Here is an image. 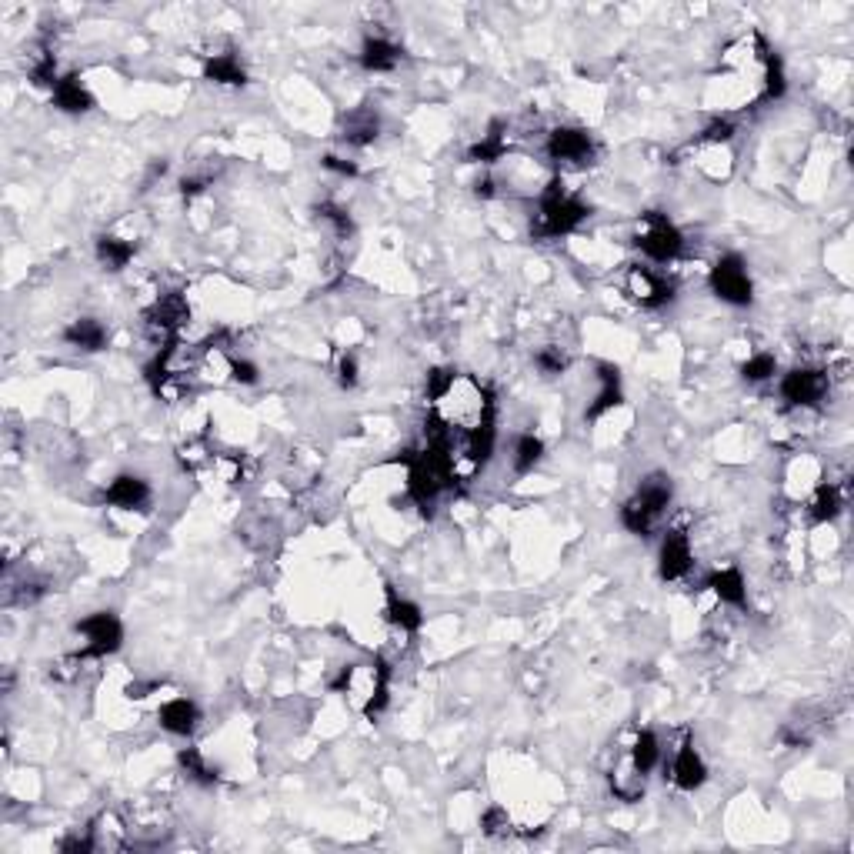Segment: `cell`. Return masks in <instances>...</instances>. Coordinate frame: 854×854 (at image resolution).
Here are the masks:
<instances>
[{"label":"cell","mask_w":854,"mask_h":854,"mask_svg":"<svg viewBox=\"0 0 854 854\" xmlns=\"http://www.w3.org/2000/svg\"><path fill=\"white\" fill-rule=\"evenodd\" d=\"M591 207L574 197L568 187L561 184V177H551L538 194V214L531 221V237L534 241H554V237H568L588 221Z\"/></svg>","instance_id":"2"},{"label":"cell","mask_w":854,"mask_h":854,"mask_svg":"<svg viewBox=\"0 0 854 854\" xmlns=\"http://www.w3.org/2000/svg\"><path fill=\"white\" fill-rule=\"evenodd\" d=\"M704 588H708L721 604H731V608H748V584H744L741 568H734V564L714 568L708 574V581H704Z\"/></svg>","instance_id":"15"},{"label":"cell","mask_w":854,"mask_h":854,"mask_svg":"<svg viewBox=\"0 0 854 854\" xmlns=\"http://www.w3.org/2000/svg\"><path fill=\"white\" fill-rule=\"evenodd\" d=\"M734 131H738V127H734V121L731 117H714V121L704 127V134H701V144H714V147H728L731 144V137H734Z\"/></svg>","instance_id":"34"},{"label":"cell","mask_w":854,"mask_h":854,"mask_svg":"<svg viewBox=\"0 0 854 854\" xmlns=\"http://www.w3.org/2000/svg\"><path fill=\"white\" fill-rule=\"evenodd\" d=\"M534 364H538L541 371L548 374V377H554V374L568 371V364H571V361H568V354H564L558 344H551V347H541V351L534 354Z\"/></svg>","instance_id":"33"},{"label":"cell","mask_w":854,"mask_h":854,"mask_svg":"<svg viewBox=\"0 0 854 854\" xmlns=\"http://www.w3.org/2000/svg\"><path fill=\"white\" fill-rule=\"evenodd\" d=\"M134 241H124V237H114V234H104L101 241H97V257H101V264L107 267V271H124L127 264L134 261Z\"/></svg>","instance_id":"27"},{"label":"cell","mask_w":854,"mask_h":854,"mask_svg":"<svg viewBox=\"0 0 854 854\" xmlns=\"http://www.w3.org/2000/svg\"><path fill=\"white\" fill-rule=\"evenodd\" d=\"M474 194L484 197V201H488V197H494V181H491V177H484V181L474 184Z\"/></svg>","instance_id":"39"},{"label":"cell","mask_w":854,"mask_h":854,"mask_svg":"<svg viewBox=\"0 0 854 854\" xmlns=\"http://www.w3.org/2000/svg\"><path fill=\"white\" fill-rule=\"evenodd\" d=\"M204 77H207V81H214V84H224V87H244V84H247L244 64L237 61L234 54H214V57H207Z\"/></svg>","instance_id":"25"},{"label":"cell","mask_w":854,"mask_h":854,"mask_svg":"<svg viewBox=\"0 0 854 854\" xmlns=\"http://www.w3.org/2000/svg\"><path fill=\"white\" fill-rule=\"evenodd\" d=\"M481 828H484V834H488V838H504V834H511V818H508V811L494 804V808L484 811Z\"/></svg>","instance_id":"35"},{"label":"cell","mask_w":854,"mask_h":854,"mask_svg":"<svg viewBox=\"0 0 854 854\" xmlns=\"http://www.w3.org/2000/svg\"><path fill=\"white\" fill-rule=\"evenodd\" d=\"M631 501L641 504V508L648 511L654 521H661L664 511H668L671 501H674V484H671L668 474L654 471V474H648V478L638 484V491L631 494Z\"/></svg>","instance_id":"14"},{"label":"cell","mask_w":854,"mask_h":854,"mask_svg":"<svg viewBox=\"0 0 854 854\" xmlns=\"http://www.w3.org/2000/svg\"><path fill=\"white\" fill-rule=\"evenodd\" d=\"M504 151H508V137H504V124H501V121H494V124L488 127V134H484L481 141L474 144L471 151H468V161H471V164H498L501 157H504Z\"/></svg>","instance_id":"26"},{"label":"cell","mask_w":854,"mask_h":854,"mask_svg":"<svg viewBox=\"0 0 854 854\" xmlns=\"http://www.w3.org/2000/svg\"><path fill=\"white\" fill-rule=\"evenodd\" d=\"M774 374H778V361H774V354H751L748 361L741 364V377L748 384H764V381H771Z\"/></svg>","instance_id":"31"},{"label":"cell","mask_w":854,"mask_h":854,"mask_svg":"<svg viewBox=\"0 0 854 854\" xmlns=\"http://www.w3.org/2000/svg\"><path fill=\"white\" fill-rule=\"evenodd\" d=\"M337 384L341 387L357 384V357L354 354H337Z\"/></svg>","instance_id":"37"},{"label":"cell","mask_w":854,"mask_h":854,"mask_svg":"<svg viewBox=\"0 0 854 854\" xmlns=\"http://www.w3.org/2000/svg\"><path fill=\"white\" fill-rule=\"evenodd\" d=\"M634 247L654 264H671V261H678L684 251V234L678 231V224H674L668 214L648 211V214H641Z\"/></svg>","instance_id":"4"},{"label":"cell","mask_w":854,"mask_h":854,"mask_svg":"<svg viewBox=\"0 0 854 854\" xmlns=\"http://www.w3.org/2000/svg\"><path fill=\"white\" fill-rule=\"evenodd\" d=\"M397 61H401V47H397L394 41H387V37H381V34L367 37L364 47H361V67L371 74L394 71Z\"/></svg>","instance_id":"22"},{"label":"cell","mask_w":854,"mask_h":854,"mask_svg":"<svg viewBox=\"0 0 854 854\" xmlns=\"http://www.w3.org/2000/svg\"><path fill=\"white\" fill-rule=\"evenodd\" d=\"M544 458V441L538 438V434H521L518 441H514V471L518 474H528L541 464Z\"/></svg>","instance_id":"30"},{"label":"cell","mask_w":854,"mask_h":854,"mask_svg":"<svg viewBox=\"0 0 854 854\" xmlns=\"http://www.w3.org/2000/svg\"><path fill=\"white\" fill-rule=\"evenodd\" d=\"M51 97H54V104L61 107L64 114H87V111H91V107H94L91 91H87L81 77H74V74L61 77V81L54 84Z\"/></svg>","instance_id":"23"},{"label":"cell","mask_w":854,"mask_h":854,"mask_svg":"<svg viewBox=\"0 0 854 854\" xmlns=\"http://www.w3.org/2000/svg\"><path fill=\"white\" fill-rule=\"evenodd\" d=\"M324 167H327V171H334V174H341V177H354V174H357V164H354V161H344V157H337V154H327V157H324Z\"/></svg>","instance_id":"38"},{"label":"cell","mask_w":854,"mask_h":854,"mask_svg":"<svg viewBox=\"0 0 854 854\" xmlns=\"http://www.w3.org/2000/svg\"><path fill=\"white\" fill-rule=\"evenodd\" d=\"M691 568H694L691 538L678 528L668 531L661 541V551H658V574L664 581H681V578H688Z\"/></svg>","instance_id":"10"},{"label":"cell","mask_w":854,"mask_h":854,"mask_svg":"<svg viewBox=\"0 0 854 854\" xmlns=\"http://www.w3.org/2000/svg\"><path fill=\"white\" fill-rule=\"evenodd\" d=\"M257 364L254 361H247V357H237V354H231V381H237V384H257Z\"/></svg>","instance_id":"36"},{"label":"cell","mask_w":854,"mask_h":854,"mask_svg":"<svg viewBox=\"0 0 854 854\" xmlns=\"http://www.w3.org/2000/svg\"><path fill=\"white\" fill-rule=\"evenodd\" d=\"M317 217H321L324 224H331L337 237H351L354 234V221H351V214H347L344 207L321 204V207H317Z\"/></svg>","instance_id":"32"},{"label":"cell","mask_w":854,"mask_h":854,"mask_svg":"<svg viewBox=\"0 0 854 854\" xmlns=\"http://www.w3.org/2000/svg\"><path fill=\"white\" fill-rule=\"evenodd\" d=\"M387 681H391V671H387V664L381 658L357 661L341 671V678L334 681V691L344 694L347 704L357 714L374 721L387 704Z\"/></svg>","instance_id":"3"},{"label":"cell","mask_w":854,"mask_h":854,"mask_svg":"<svg viewBox=\"0 0 854 854\" xmlns=\"http://www.w3.org/2000/svg\"><path fill=\"white\" fill-rule=\"evenodd\" d=\"M598 394H594V401L588 404V411H584V421H598L601 414L614 411L621 401H624V391H621V371L614 364H598Z\"/></svg>","instance_id":"16"},{"label":"cell","mask_w":854,"mask_h":854,"mask_svg":"<svg viewBox=\"0 0 854 854\" xmlns=\"http://www.w3.org/2000/svg\"><path fill=\"white\" fill-rule=\"evenodd\" d=\"M671 781L678 784L681 791H698L704 781H708V764L694 748L691 738H684L674 751V761H671Z\"/></svg>","instance_id":"12"},{"label":"cell","mask_w":854,"mask_h":854,"mask_svg":"<svg viewBox=\"0 0 854 854\" xmlns=\"http://www.w3.org/2000/svg\"><path fill=\"white\" fill-rule=\"evenodd\" d=\"M431 414L454 434H471L494 421V397L474 374L451 371L448 384L431 397Z\"/></svg>","instance_id":"1"},{"label":"cell","mask_w":854,"mask_h":854,"mask_svg":"<svg viewBox=\"0 0 854 854\" xmlns=\"http://www.w3.org/2000/svg\"><path fill=\"white\" fill-rule=\"evenodd\" d=\"M711 291L721 297L724 304H734V307H748L754 301V284H751V274H748V264L741 261L738 254H724L714 261L711 267Z\"/></svg>","instance_id":"5"},{"label":"cell","mask_w":854,"mask_h":854,"mask_svg":"<svg viewBox=\"0 0 854 854\" xmlns=\"http://www.w3.org/2000/svg\"><path fill=\"white\" fill-rule=\"evenodd\" d=\"M77 634L84 638L81 658H107L124 644V624L111 611H94L77 624Z\"/></svg>","instance_id":"6"},{"label":"cell","mask_w":854,"mask_h":854,"mask_svg":"<svg viewBox=\"0 0 854 854\" xmlns=\"http://www.w3.org/2000/svg\"><path fill=\"white\" fill-rule=\"evenodd\" d=\"M104 501L121 511H144L147 504H151V484L144 478H137V474H121V478H114L107 484Z\"/></svg>","instance_id":"13"},{"label":"cell","mask_w":854,"mask_h":854,"mask_svg":"<svg viewBox=\"0 0 854 854\" xmlns=\"http://www.w3.org/2000/svg\"><path fill=\"white\" fill-rule=\"evenodd\" d=\"M377 134H381V117H377L374 107H357V111L347 114L344 124H341V141L351 144V147L374 144Z\"/></svg>","instance_id":"17"},{"label":"cell","mask_w":854,"mask_h":854,"mask_svg":"<svg viewBox=\"0 0 854 854\" xmlns=\"http://www.w3.org/2000/svg\"><path fill=\"white\" fill-rule=\"evenodd\" d=\"M161 728L167 734H177V738H187V734H194L197 721H201V711H197V704L191 698H171L161 704Z\"/></svg>","instance_id":"18"},{"label":"cell","mask_w":854,"mask_h":854,"mask_svg":"<svg viewBox=\"0 0 854 854\" xmlns=\"http://www.w3.org/2000/svg\"><path fill=\"white\" fill-rule=\"evenodd\" d=\"M91 838L97 851H121L131 844V824H124L114 811H104L91 824Z\"/></svg>","instance_id":"21"},{"label":"cell","mask_w":854,"mask_h":854,"mask_svg":"<svg viewBox=\"0 0 854 854\" xmlns=\"http://www.w3.org/2000/svg\"><path fill=\"white\" fill-rule=\"evenodd\" d=\"M387 608H384V614H387V621L394 624L397 631L404 634V638H414L417 631L424 628V614H421V608H417L414 601H407L404 594H397V588H391V584H387Z\"/></svg>","instance_id":"19"},{"label":"cell","mask_w":854,"mask_h":854,"mask_svg":"<svg viewBox=\"0 0 854 854\" xmlns=\"http://www.w3.org/2000/svg\"><path fill=\"white\" fill-rule=\"evenodd\" d=\"M841 508H844V498H841V488H838V484H831V481L814 484L811 501H808V518H811V524H831V521L841 514Z\"/></svg>","instance_id":"24"},{"label":"cell","mask_w":854,"mask_h":854,"mask_svg":"<svg viewBox=\"0 0 854 854\" xmlns=\"http://www.w3.org/2000/svg\"><path fill=\"white\" fill-rule=\"evenodd\" d=\"M608 788L618 801L638 804L644 798V791H648V774H644L638 764L631 761V754L624 751L621 758L614 761V768L608 771Z\"/></svg>","instance_id":"11"},{"label":"cell","mask_w":854,"mask_h":854,"mask_svg":"<svg viewBox=\"0 0 854 854\" xmlns=\"http://www.w3.org/2000/svg\"><path fill=\"white\" fill-rule=\"evenodd\" d=\"M177 764H181L187 778L197 781V784H217V778H221L214 764L204 758L201 748H181L177 751Z\"/></svg>","instance_id":"29"},{"label":"cell","mask_w":854,"mask_h":854,"mask_svg":"<svg viewBox=\"0 0 854 854\" xmlns=\"http://www.w3.org/2000/svg\"><path fill=\"white\" fill-rule=\"evenodd\" d=\"M107 327L97 321V317H77L64 327V341L77 347V351H87V354H97L107 347Z\"/></svg>","instance_id":"20"},{"label":"cell","mask_w":854,"mask_h":854,"mask_svg":"<svg viewBox=\"0 0 854 854\" xmlns=\"http://www.w3.org/2000/svg\"><path fill=\"white\" fill-rule=\"evenodd\" d=\"M828 371L821 367H794L781 377V397L788 401L791 407H814L824 401L828 394Z\"/></svg>","instance_id":"9"},{"label":"cell","mask_w":854,"mask_h":854,"mask_svg":"<svg viewBox=\"0 0 854 854\" xmlns=\"http://www.w3.org/2000/svg\"><path fill=\"white\" fill-rule=\"evenodd\" d=\"M628 754H631V761L638 764L644 774H651V771L661 764V741H658V734L648 731V728L638 731V734H634Z\"/></svg>","instance_id":"28"},{"label":"cell","mask_w":854,"mask_h":854,"mask_svg":"<svg viewBox=\"0 0 854 854\" xmlns=\"http://www.w3.org/2000/svg\"><path fill=\"white\" fill-rule=\"evenodd\" d=\"M624 294L638 307H644V311H661L664 304L674 301V284L664 274L654 271V267L634 264L624 274Z\"/></svg>","instance_id":"7"},{"label":"cell","mask_w":854,"mask_h":854,"mask_svg":"<svg viewBox=\"0 0 854 854\" xmlns=\"http://www.w3.org/2000/svg\"><path fill=\"white\" fill-rule=\"evenodd\" d=\"M544 151H548L551 161L558 164H571V167H584L594 161V137L584 131V127H554L544 141Z\"/></svg>","instance_id":"8"}]
</instances>
